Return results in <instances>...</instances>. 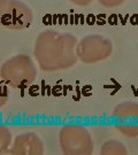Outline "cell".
Masks as SVG:
<instances>
[{
	"mask_svg": "<svg viewBox=\"0 0 138 155\" xmlns=\"http://www.w3.org/2000/svg\"><path fill=\"white\" fill-rule=\"evenodd\" d=\"M76 45V37L69 33H58L53 31H47L39 35L36 40L35 55L36 59L39 56L50 53L51 56L40 66L44 71H53L59 69H65L72 67L70 60L62 56L63 54L72 59H76L74 54V48Z\"/></svg>",
	"mask_w": 138,
	"mask_h": 155,
	"instance_id": "cell-1",
	"label": "cell"
},
{
	"mask_svg": "<svg viewBox=\"0 0 138 155\" xmlns=\"http://www.w3.org/2000/svg\"><path fill=\"white\" fill-rule=\"evenodd\" d=\"M0 75L9 86L14 89H23L35 81L36 68L28 56L16 55L4 63Z\"/></svg>",
	"mask_w": 138,
	"mask_h": 155,
	"instance_id": "cell-2",
	"label": "cell"
},
{
	"mask_svg": "<svg viewBox=\"0 0 138 155\" xmlns=\"http://www.w3.org/2000/svg\"><path fill=\"white\" fill-rule=\"evenodd\" d=\"M32 23V12L20 0H9L0 25L9 30H24Z\"/></svg>",
	"mask_w": 138,
	"mask_h": 155,
	"instance_id": "cell-3",
	"label": "cell"
},
{
	"mask_svg": "<svg viewBox=\"0 0 138 155\" xmlns=\"http://www.w3.org/2000/svg\"><path fill=\"white\" fill-rule=\"evenodd\" d=\"M105 39V37L98 35L88 36L82 39L77 47V55L79 59L85 63H93L107 59L112 53V43L108 41L99 46Z\"/></svg>",
	"mask_w": 138,
	"mask_h": 155,
	"instance_id": "cell-4",
	"label": "cell"
},
{
	"mask_svg": "<svg viewBox=\"0 0 138 155\" xmlns=\"http://www.w3.org/2000/svg\"><path fill=\"white\" fill-rule=\"evenodd\" d=\"M115 127L124 136L133 138L138 136V104L123 102L114 109Z\"/></svg>",
	"mask_w": 138,
	"mask_h": 155,
	"instance_id": "cell-5",
	"label": "cell"
},
{
	"mask_svg": "<svg viewBox=\"0 0 138 155\" xmlns=\"http://www.w3.org/2000/svg\"><path fill=\"white\" fill-rule=\"evenodd\" d=\"M126 0H98L101 6L104 7H107V8H114V7H117V6H121Z\"/></svg>",
	"mask_w": 138,
	"mask_h": 155,
	"instance_id": "cell-6",
	"label": "cell"
},
{
	"mask_svg": "<svg viewBox=\"0 0 138 155\" xmlns=\"http://www.w3.org/2000/svg\"><path fill=\"white\" fill-rule=\"evenodd\" d=\"M8 95H9V93H8L7 87L2 83H0V107H2L7 102Z\"/></svg>",
	"mask_w": 138,
	"mask_h": 155,
	"instance_id": "cell-7",
	"label": "cell"
},
{
	"mask_svg": "<svg viewBox=\"0 0 138 155\" xmlns=\"http://www.w3.org/2000/svg\"><path fill=\"white\" fill-rule=\"evenodd\" d=\"M72 4L76 6H81V7H84V6H88L90 5L93 0H69Z\"/></svg>",
	"mask_w": 138,
	"mask_h": 155,
	"instance_id": "cell-8",
	"label": "cell"
},
{
	"mask_svg": "<svg viewBox=\"0 0 138 155\" xmlns=\"http://www.w3.org/2000/svg\"><path fill=\"white\" fill-rule=\"evenodd\" d=\"M9 0H0V21L2 18V15L5 13L6 8H7V5H8Z\"/></svg>",
	"mask_w": 138,
	"mask_h": 155,
	"instance_id": "cell-9",
	"label": "cell"
}]
</instances>
